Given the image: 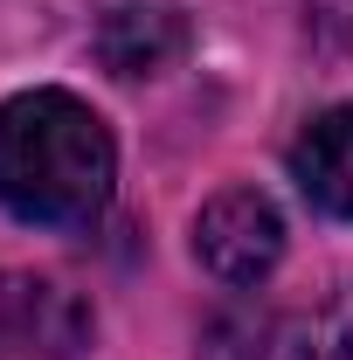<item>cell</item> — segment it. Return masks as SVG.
Masks as SVG:
<instances>
[{"mask_svg": "<svg viewBox=\"0 0 353 360\" xmlns=\"http://www.w3.org/2000/svg\"><path fill=\"white\" fill-rule=\"evenodd\" d=\"M118 153L104 118L70 90H21L0 104V201L35 229H90L111 201Z\"/></svg>", "mask_w": 353, "mask_h": 360, "instance_id": "1", "label": "cell"}, {"mask_svg": "<svg viewBox=\"0 0 353 360\" xmlns=\"http://www.w3.org/2000/svg\"><path fill=\"white\" fill-rule=\"evenodd\" d=\"M194 257H201V270L215 284L250 291L284 257V222H277V208H270L257 187H229V194H215L201 208V222H194Z\"/></svg>", "mask_w": 353, "mask_h": 360, "instance_id": "2", "label": "cell"}, {"mask_svg": "<svg viewBox=\"0 0 353 360\" xmlns=\"http://www.w3.org/2000/svg\"><path fill=\"white\" fill-rule=\"evenodd\" d=\"M97 319L56 277L0 270V360H70L90 347Z\"/></svg>", "mask_w": 353, "mask_h": 360, "instance_id": "3", "label": "cell"}, {"mask_svg": "<svg viewBox=\"0 0 353 360\" xmlns=\"http://www.w3.org/2000/svg\"><path fill=\"white\" fill-rule=\"evenodd\" d=\"M187 56V21L180 7H153V0H125L104 14L97 28V63L111 77H160Z\"/></svg>", "mask_w": 353, "mask_h": 360, "instance_id": "4", "label": "cell"}, {"mask_svg": "<svg viewBox=\"0 0 353 360\" xmlns=\"http://www.w3.org/2000/svg\"><path fill=\"white\" fill-rule=\"evenodd\" d=\"M291 180L305 187L312 208L353 222V104H340L319 125H305V139L291 146Z\"/></svg>", "mask_w": 353, "mask_h": 360, "instance_id": "5", "label": "cell"}, {"mask_svg": "<svg viewBox=\"0 0 353 360\" xmlns=\"http://www.w3.org/2000/svg\"><path fill=\"white\" fill-rule=\"evenodd\" d=\"M291 360H353V312L333 305V312H319L312 326H298Z\"/></svg>", "mask_w": 353, "mask_h": 360, "instance_id": "6", "label": "cell"}, {"mask_svg": "<svg viewBox=\"0 0 353 360\" xmlns=\"http://www.w3.org/2000/svg\"><path fill=\"white\" fill-rule=\"evenodd\" d=\"M201 360H264V319L257 312H222L215 326H208Z\"/></svg>", "mask_w": 353, "mask_h": 360, "instance_id": "7", "label": "cell"}]
</instances>
